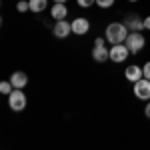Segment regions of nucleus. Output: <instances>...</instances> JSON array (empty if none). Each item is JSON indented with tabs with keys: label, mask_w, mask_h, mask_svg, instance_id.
<instances>
[{
	"label": "nucleus",
	"mask_w": 150,
	"mask_h": 150,
	"mask_svg": "<svg viewBox=\"0 0 150 150\" xmlns=\"http://www.w3.org/2000/svg\"><path fill=\"white\" fill-rule=\"evenodd\" d=\"M128 34L130 32H128V28L124 26V22H110L106 26V32H104L106 40L110 44H124Z\"/></svg>",
	"instance_id": "f257e3e1"
},
{
	"label": "nucleus",
	"mask_w": 150,
	"mask_h": 150,
	"mask_svg": "<svg viewBox=\"0 0 150 150\" xmlns=\"http://www.w3.org/2000/svg\"><path fill=\"white\" fill-rule=\"evenodd\" d=\"M124 44H126V48L130 50V54H138L140 50L144 48V44H146V38L140 34V32H130Z\"/></svg>",
	"instance_id": "f03ea898"
},
{
	"label": "nucleus",
	"mask_w": 150,
	"mask_h": 150,
	"mask_svg": "<svg viewBox=\"0 0 150 150\" xmlns=\"http://www.w3.org/2000/svg\"><path fill=\"white\" fill-rule=\"evenodd\" d=\"M26 102H28V100H26V94H24L22 90H16V88H14L12 94L8 96V106H10L14 112L24 110V108H26Z\"/></svg>",
	"instance_id": "7ed1b4c3"
},
{
	"label": "nucleus",
	"mask_w": 150,
	"mask_h": 150,
	"mask_svg": "<svg viewBox=\"0 0 150 150\" xmlns=\"http://www.w3.org/2000/svg\"><path fill=\"white\" fill-rule=\"evenodd\" d=\"M134 96L138 98V100H146L148 102L150 100V80H146V78H142V80L134 82Z\"/></svg>",
	"instance_id": "20e7f679"
},
{
	"label": "nucleus",
	"mask_w": 150,
	"mask_h": 150,
	"mask_svg": "<svg viewBox=\"0 0 150 150\" xmlns=\"http://www.w3.org/2000/svg\"><path fill=\"white\" fill-rule=\"evenodd\" d=\"M128 54H130V50L126 48V44H112V48H110V60L116 64L128 60Z\"/></svg>",
	"instance_id": "39448f33"
},
{
	"label": "nucleus",
	"mask_w": 150,
	"mask_h": 150,
	"mask_svg": "<svg viewBox=\"0 0 150 150\" xmlns=\"http://www.w3.org/2000/svg\"><path fill=\"white\" fill-rule=\"evenodd\" d=\"M70 32H72V22H66V20H58L52 28V34L56 38H66Z\"/></svg>",
	"instance_id": "423d86ee"
},
{
	"label": "nucleus",
	"mask_w": 150,
	"mask_h": 150,
	"mask_svg": "<svg viewBox=\"0 0 150 150\" xmlns=\"http://www.w3.org/2000/svg\"><path fill=\"white\" fill-rule=\"evenodd\" d=\"M124 76H126L128 82H138L144 78V72H142V68L140 66H136V64H130V66H126V70H124Z\"/></svg>",
	"instance_id": "0eeeda50"
},
{
	"label": "nucleus",
	"mask_w": 150,
	"mask_h": 150,
	"mask_svg": "<svg viewBox=\"0 0 150 150\" xmlns=\"http://www.w3.org/2000/svg\"><path fill=\"white\" fill-rule=\"evenodd\" d=\"M124 26L128 30H132V32H140V30H144V20L140 16H136V14H132V16L124 18Z\"/></svg>",
	"instance_id": "6e6552de"
},
{
	"label": "nucleus",
	"mask_w": 150,
	"mask_h": 150,
	"mask_svg": "<svg viewBox=\"0 0 150 150\" xmlns=\"http://www.w3.org/2000/svg\"><path fill=\"white\" fill-rule=\"evenodd\" d=\"M88 30H90L88 18H74V20H72V32H74V34L82 36V34H86Z\"/></svg>",
	"instance_id": "1a4fd4ad"
},
{
	"label": "nucleus",
	"mask_w": 150,
	"mask_h": 150,
	"mask_svg": "<svg viewBox=\"0 0 150 150\" xmlns=\"http://www.w3.org/2000/svg\"><path fill=\"white\" fill-rule=\"evenodd\" d=\"M10 82H12V86L16 88V90H22L24 86L28 84V76L24 74V72H12V76H10Z\"/></svg>",
	"instance_id": "9d476101"
},
{
	"label": "nucleus",
	"mask_w": 150,
	"mask_h": 150,
	"mask_svg": "<svg viewBox=\"0 0 150 150\" xmlns=\"http://www.w3.org/2000/svg\"><path fill=\"white\" fill-rule=\"evenodd\" d=\"M108 58H110V50L106 46H94L92 48V60L104 62V60H108Z\"/></svg>",
	"instance_id": "9b49d317"
},
{
	"label": "nucleus",
	"mask_w": 150,
	"mask_h": 150,
	"mask_svg": "<svg viewBox=\"0 0 150 150\" xmlns=\"http://www.w3.org/2000/svg\"><path fill=\"white\" fill-rule=\"evenodd\" d=\"M50 14H52V18L54 20H66V14H68V8H66V4H54L52 6V10H50Z\"/></svg>",
	"instance_id": "f8f14e48"
},
{
	"label": "nucleus",
	"mask_w": 150,
	"mask_h": 150,
	"mask_svg": "<svg viewBox=\"0 0 150 150\" xmlns=\"http://www.w3.org/2000/svg\"><path fill=\"white\" fill-rule=\"evenodd\" d=\"M30 2V12H44L48 6V0H28Z\"/></svg>",
	"instance_id": "ddd939ff"
},
{
	"label": "nucleus",
	"mask_w": 150,
	"mask_h": 150,
	"mask_svg": "<svg viewBox=\"0 0 150 150\" xmlns=\"http://www.w3.org/2000/svg\"><path fill=\"white\" fill-rule=\"evenodd\" d=\"M12 88H14V86H12L10 80H2V82H0V92H2V94L10 96V94H12Z\"/></svg>",
	"instance_id": "4468645a"
},
{
	"label": "nucleus",
	"mask_w": 150,
	"mask_h": 150,
	"mask_svg": "<svg viewBox=\"0 0 150 150\" xmlns=\"http://www.w3.org/2000/svg\"><path fill=\"white\" fill-rule=\"evenodd\" d=\"M16 10L18 12H28L30 10V2H28V0H20V2L16 4Z\"/></svg>",
	"instance_id": "2eb2a0df"
},
{
	"label": "nucleus",
	"mask_w": 150,
	"mask_h": 150,
	"mask_svg": "<svg viewBox=\"0 0 150 150\" xmlns=\"http://www.w3.org/2000/svg\"><path fill=\"white\" fill-rule=\"evenodd\" d=\"M114 4V0H96V6H100V8H110Z\"/></svg>",
	"instance_id": "dca6fc26"
},
{
	"label": "nucleus",
	"mask_w": 150,
	"mask_h": 150,
	"mask_svg": "<svg viewBox=\"0 0 150 150\" xmlns=\"http://www.w3.org/2000/svg\"><path fill=\"white\" fill-rule=\"evenodd\" d=\"M76 2H78V6H80V8H88V6L96 4V0H76Z\"/></svg>",
	"instance_id": "f3484780"
},
{
	"label": "nucleus",
	"mask_w": 150,
	"mask_h": 150,
	"mask_svg": "<svg viewBox=\"0 0 150 150\" xmlns=\"http://www.w3.org/2000/svg\"><path fill=\"white\" fill-rule=\"evenodd\" d=\"M142 72H144V78H146V80H150V60H148V62H144Z\"/></svg>",
	"instance_id": "a211bd4d"
},
{
	"label": "nucleus",
	"mask_w": 150,
	"mask_h": 150,
	"mask_svg": "<svg viewBox=\"0 0 150 150\" xmlns=\"http://www.w3.org/2000/svg\"><path fill=\"white\" fill-rule=\"evenodd\" d=\"M144 30H150V16L144 18Z\"/></svg>",
	"instance_id": "6ab92c4d"
},
{
	"label": "nucleus",
	"mask_w": 150,
	"mask_h": 150,
	"mask_svg": "<svg viewBox=\"0 0 150 150\" xmlns=\"http://www.w3.org/2000/svg\"><path fill=\"white\" fill-rule=\"evenodd\" d=\"M94 46H104V38H96L94 40Z\"/></svg>",
	"instance_id": "aec40b11"
},
{
	"label": "nucleus",
	"mask_w": 150,
	"mask_h": 150,
	"mask_svg": "<svg viewBox=\"0 0 150 150\" xmlns=\"http://www.w3.org/2000/svg\"><path fill=\"white\" fill-rule=\"evenodd\" d=\"M144 114L150 118V100H148V104H146V108H144Z\"/></svg>",
	"instance_id": "412c9836"
},
{
	"label": "nucleus",
	"mask_w": 150,
	"mask_h": 150,
	"mask_svg": "<svg viewBox=\"0 0 150 150\" xmlns=\"http://www.w3.org/2000/svg\"><path fill=\"white\" fill-rule=\"evenodd\" d=\"M54 4H66V0H54Z\"/></svg>",
	"instance_id": "4be33fe9"
},
{
	"label": "nucleus",
	"mask_w": 150,
	"mask_h": 150,
	"mask_svg": "<svg viewBox=\"0 0 150 150\" xmlns=\"http://www.w3.org/2000/svg\"><path fill=\"white\" fill-rule=\"evenodd\" d=\"M128 2H138V0H128Z\"/></svg>",
	"instance_id": "5701e85b"
}]
</instances>
